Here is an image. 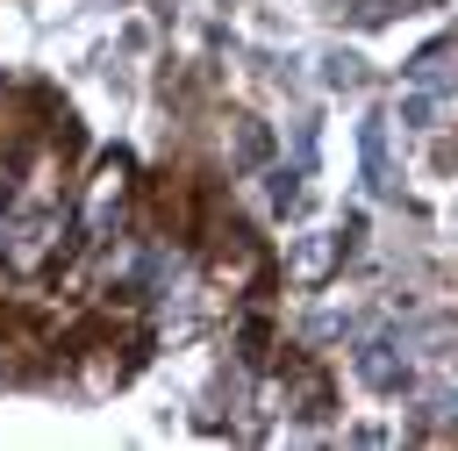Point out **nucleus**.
<instances>
[{
	"label": "nucleus",
	"mask_w": 458,
	"mask_h": 451,
	"mask_svg": "<svg viewBox=\"0 0 458 451\" xmlns=\"http://www.w3.org/2000/svg\"><path fill=\"white\" fill-rule=\"evenodd\" d=\"M358 379L372 387V394H401L408 387V358H394V344H358Z\"/></svg>",
	"instance_id": "1"
},
{
	"label": "nucleus",
	"mask_w": 458,
	"mask_h": 451,
	"mask_svg": "<svg viewBox=\"0 0 458 451\" xmlns=\"http://www.w3.org/2000/svg\"><path fill=\"white\" fill-rule=\"evenodd\" d=\"M415 86H444L451 72H458V43H429V50H415Z\"/></svg>",
	"instance_id": "3"
},
{
	"label": "nucleus",
	"mask_w": 458,
	"mask_h": 451,
	"mask_svg": "<svg viewBox=\"0 0 458 451\" xmlns=\"http://www.w3.org/2000/svg\"><path fill=\"white\" fill-rule=\"evenodd\" d=\"M358 150H365V179H372V186H394V179H386V115H372V122L358 129Z\"/></svg>",
	"instance_id": "2"
},
{
	"label": "nucleus",
	"mask_w": 458,
	"mask_h": 451,
	"mask_svg": "<svg viewBox=\"0 0 458 451\" xmlns=\"http://www.w3.org/2000/svg\"><path fill=\"white\" fill-rule=\"evenodd\" d=\"M429 115H437L429 93H408V100H401V122H408V129H429Z\"/></svg>",
	"instance_id": "4"
}]
</instances>
